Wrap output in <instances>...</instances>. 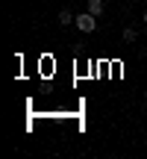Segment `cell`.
I'll use <instances>...</instances> for the list:
<instances>
[{
	"instance_id": "6da1fadb",
	"label": "cell",
	"mask_w": 147,
	"mask_h": 159,
	"mask_svg": "<svg viewBox=\"0 0 147 159\" xmlns=\"http://www.w3.org/2000/svg\"><path fill=\"white\" fill-rule=\"evenodd\" d=\"M77 24L79 30H82V33H94L97 30V15H91V12H82V15H77Z\"/></svg>"
},
{
	"instance_id": "7a4b0ae2",
	"label": "cell",
	"mask_w": 147,
	"mask_h": 159,
	"mask_svg": "<svg viewBox=\"0 0 147 159\" xmlns=\"http://www.w3.org/2000/svg\"><path fill=\"white\" fill-rule=\"evenodd\" d=\"M103 9H106V6H103V0H88V12H91V15L100 18V15H103Z\"/></svg>"
},
{
	"instance_id": "3957f363",
	"label": "cell",
	"mask_w": 147,
	"mask_h": 159,
	"mask_svg": "<svg viewBox=\"0 0 147 159\" xmlns=\"http://www.w3.org/2000/svg\"><path fill=\"white\" fill-rule=\"evenodd\" d=\"M74 21H77V18H74L68 9H62V12H59V24H62V27H68V24H74Z\"/></svg>"
},
{
	"instance_id": "277c9868",
	"label": "cell",
	"mask_w": 147,
	"mask_h": 159,
	"mask_svg": "<svg viewBox=\"0 0 147 159\" xmlns=\"http://www.w3.org/2000/svg\"><path fill=\"white\" fill-rule=\"evenodd\" d=\"M138 39V30L136 27H124V41H136Z\"/></svg>"
},
{
	"instance_id": "5b68a950",
	"label": "cell",
	"mask_w": 147,
	"mask_h": 159,
	"mask_svg": "<svg viewBox=\"0 0 147 159\" xmlns=\"http://www.w3.org/2000/svg\"><path fill=\"white\" fill-rule=\"evenodd\" d=\"M144 24H147V12H144Z\"/></svg>"
},
{
	"instance_id": "8992f818",
	"label": "cell",
	"mask_w": 147,
	"mask_h": 159,
	"mask_svg": "<svg viewBox=\"0 0 147 159\" xmlns=\"http://www.w3.org/2000/svg\"><path fill=\"white\" fill-rule=\"evenodd\" d=\"M136 3H138V0H136Z\"/></svg>"
}]
</instances>
